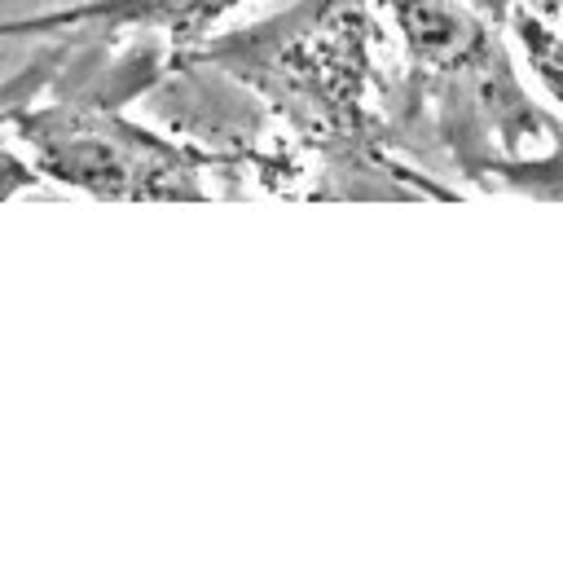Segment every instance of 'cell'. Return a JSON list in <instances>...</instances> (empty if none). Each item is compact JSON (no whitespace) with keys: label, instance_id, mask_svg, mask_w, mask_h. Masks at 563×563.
Instances as JSON below:
<instances>
[{"label":"cell","instance_id":"3","mask_svg":"<svg viewBox=\"0 0 563 563\" xmlns=\"http://www.w3.org/2000/svg\"><path fill=\"white\" fill-rule=\"evenodd\" d=\"M9 154L26 176L88 194L97 202H207V176L229 180V158L185 136H163L123 114L101 92H53L48 101H4Z\"/></svg>","mask_w":563,"mask_h":563},{"label":"cell","instance_id":"6","mask_svg":"<svg viewBox=\"0 0 563 563\" xmlns=\"http://www.w3.org/2000/svg\"><path fill=\"white\" fill-rule=\"evenodd\" d=\"M466 4H475L479 13H488V18L501 22V26H510V18H515L519 9H528V0H466Z\"/></svg>","mask_w":563,"mask_h":563},{"label":"cell","instance_id":"1","mask_svg":"<svg viewBox=\"0 0 563 563\" xmlns=\"http://www.w3.org/2000/svg\"><path fill=\"white\" fill-rule=\"evenodd\" d=\"M189 53L264 110L238 180L282 198H457L396 150L400 48L378 0H295Z\"/></svg>","mask_w":563,"mask_h":563},{"label":"cell","instance_id":"2","mask_svg":"<svg viewBox=\"0 0 563 563\" xmlns=\"http://www.w3.org/2000/svg\"><path fill=\"white\" fill-rule=\"evenodd\" d=\"M400 48L396 150L431 176L484 189V176L563 141L532 101L497 26L466 0H378Z\"/></svg>","mask_w":563,"mask_h":563},{"label":"cell","instance_id":"7","mask_svg":"<svg viewBox=\"0 0 563 563\" xmlns=\"http://www.w3.org/2000/svg\"><path fill=\"white\" fill-rule=\"evenodd\" d=\"M528 9H537V13L554 18V22H563V0H528Z\"/></svg>","mask_w":563,"mask_h":563},{"label":"cell","instance_id":"5","mask_svg":"<svg viewBox=\"0 0 563 563\" xmlns=\"http://www.w3.org/2000/svg\"><path fill=\"white\" fill-rule=\"evenodd\" d=\"M484 189H506V194H523L537 202H563V141L541 154L497 163L484 176Z\"/></svg>","mask_w":563,"mask_h":563},{"label":"cell","instance_id":"4","mask_svg":"<svg viewBox=\"0 0 563 563\" xmlns=\"http://www.w3.org/2000/svg\"><path fill=\"white\" fill-rule=\"evenodd\" d=\"M246 0H79L66 9L13 18L9 40H158L172 53H189Z\"/></svg>","mask_w":563,"mask_h":563}]
</instances>
